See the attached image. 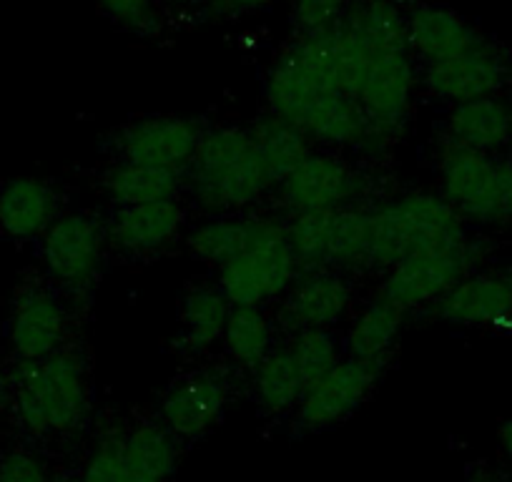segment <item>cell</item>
I'll use <instances>...</instances> for the list:
<instances>
[{"instance_id": "cell-1", "label": "cell", "mask_w": 512, "mask_h": 482, "mask_svg": "<svg viewBox=\"0 0 512 482\" xmlns=\"http://www.w3.org/2000/svg\"><path fill=\"white\" fill-rule=\"evenodd\" d=\"M264 93L272 113L287 118L309 139L337 146L367 141L362 106L334 86L317 51L299 38L267 73Z\"/></svg>"}, {"instance_id": "cell-2", "label": "cell", "mask_w": 512, "mask_h": 482, "mask_svg": "<svg viewBox=\"0 0 512 482\" xmlns=\"http://www.w3.org/2000/svg\"><path fill=\"white\" fill-rule=\"evenodd\" d=\"M13 415L31 437L81 430L91 415L81 357L71 349H58L41 362H21L13 375Z\"/></svg>"}, {"instance_id": "cell-3", "label": "cell", "mask_w": 512, "mask_h": 482, "mask_svg": "<svg viewBox=\"0 0 512 482\" xmlns=\"http://www.w3.org/2000/svg\"><path fill=\"white\" fill-rule=\"evenodd\" d=\"M189 186L201 209L224 214L254 204L274 181L249 131L224 126L201 139L189 164Z\"/></svg>"}, {"instance_id": "cell-4", "label": "cell", "mask_w": 512, "mask_h": 482, "mask_svg": "<svg viewBox=\"0 0 512 482\" xmlns=\"http://www.w3.org/2000/svg\"><path fill=\"white\" fill-rule=\"evenodd\" d=\"M462 216L445 196L410 194L372 211L369 269H387L412 257L462 239Z\"/></svg>"}, {"instance_id": "cell-5", "label": "cell", "mask_w": 512, "mask_h": 482, "mask_svg": "<svg viewBox=\"0 0 512 482\" xmlns=\"http://www.w3.org/2000/svg\"><path fill=\"white\" fill-rule=\"evenodd\" d=\"M299 274L297 257L287 239V226L267 221L262 236L244 254L219 267V284L231 307H262L287 294Z\"/></svg>"}, {"instance_id": "cell-6", "label": "cell", "mask_w": 512, "mask_h": 482, "mask_svg": "<svg viewBox=\"0 0 512 482\" xmlns=\"http://www.w3.org/2000/svg\"><path fill=\"white\" fill-rule=\"evenodd\" d=\"M477 259H480V247L467 236L430 252L412 254L387 272L382 299L405 312L422 304H435L457 282L470 277Z\"/></svg>"}, {"instance_id": "cell-7", "label": "cell", "mask_w": 512, "mask_h": 482, "mask_svg": "<svg viewBox=\"0 0 512 482\" xmlns=\"http://www.w3.org/2000/svg\"><path fill=\"white\" fill-rule=\"evenodd\" d=\"M417 71L410 51H379L374 53L357 103L367 116V141L364 146L392 144L400 136L410 111Z\"/></svg>"}, {"instance_id": "cell-8", "label": "cell", "mask_w": 512, "mask_h": 482, "mask_svg": "<svg viewBox=\"0 0 512 482\" xmlns=\"http://www.w3.org/2000/svg\"><path fill=\"white\" fill-rule=\"evenodd\" d=\"M422 83L432 96L450 103L500 96L512 83V56L495 41L482 43L450 61L422 66Z\"/></svg>"}, {"instance_id": "cell-9", "label": "cell", "mask_w": 512, "mask_h": 482, "mask_svg": "<svg viewBox=\"0 0 512 482\" xmlns=\"http://www.w3.org/2000/svg\"><path fill=\"white\" fill-rule=\"evenodd\" d=\"M440 179L445 199L462 219L502 224L497 161L447 139L440 149Z\"/></svg>"}, {"instance_id": "cell-10", "label": "cell", "mask_w": 512, "mask_h": 482, "mask_svg": "<svg viewBox=\"0 0 512 482\" xmlns=\"http://www.w3.org/2000/svg\"><path fill=\"white\" fill-rule=\"evenodd\" d=\"M377 380L379 370L357 359L337 362L327 375L304 390L297 405V427L304 432H319L347 420L372 395Z\"/></svg>"}, {"instance_id": "cell-11", "label": "cell", "mask_w": 512, "mask_h": 482, "mask_svg": "<svg viewBox=\"0 0 512 482\" xmlns=\"http://www.w3.org/2000/svg\"><path fill=\"white\" fill-rule=\"evenodd\" d=\"M229 390L231 380L224 367H204L179 377L161 397V425L176 440H196L219 420Z\"/></svg>"}, {"instance_id": "cell-12", "label": "cell", "mask_w": 512, "mask_h": 482, "mask_svg": "<svg viewBox=\"0 0 512 482\" xmlns=\"http://www.w3.org/2000/svg\"><path fill=\"white\" fill-rule=\"evenodd\" d=\"M204 131L196 121L179 116H151L118 131L116 149L121 161L184 171L196 156Z\"/></svg>"}, {"instance_id": "cell-13", "label": "cell", "mask_w": 512, "mask_h": 482, "mask_svg": "<svg viewBox=\"0 0 512 482\" xmlns=\"http://www.w3.org/2000/svg\"><path fill=\"white\" fill-rule=\"evenodd\" d=\"M106 231L86 214H68L43 234V262L53 279L71 289H86L96 279Z\"/></svg>"}, {"instance_id": "cell-14", "label": "cell", "mask_w": 512, "mask_h": 482, "mask_svg": "<svg viewBox=\"0 0 512 482\" xmlns=\"http://www.w3.org/2000/svg\"><path fill=\"white\" fill-rule=\"evenodd\" d=\"M359 184V174L347 161L329 154H309L279 184V199L292 214L342 209L359 194Z\"/></svg>"}, {"instance_id": "cell-15", "label": "cell", "mask_w": 512, "mask_h": 482, "mask_svg": "<svg viewBox=\"0 0 512 482\" xmlns=\"http://www.w3.org/2000/svg\"><path fill=\"white\" fill-rule=\"evenodd\" d=\"M68 319L61 302L46 287L28 284L16 294L8 342L21 362H41L61 349Z\"/></svg>"}, {"instance_id": "cell-16", "label": "cell", "mask_w": 512, "mask_h": 482, "mask_svg": "<svg viewBox=\"0 0 512 482\" xmlns=\"http://www.w3.org/2000/svg\"><path fill=\"white\" fill-rule=\"evenodd\" d=\"M490 38L445 6H415L407 13V46L422 66L450 61L475 51Z\"/></svg>"}, {"instance_id": "cell-17", "label": "cell", "mask_w": 512, "mask_h": 482, "mask_svg": "<svg viewBox=\"0 0 512 482\" xmlns=\"http://www.w3.org/2000/svg\"><path fill=\"white\" fill-rule=\"evenodd\" d=\"M181 224H184V209L176 199L116 206L108 219L106 239L121 254L144 257L164 249L179 234Z\"/></svg>"}, {"instance_id": "cell-18", "label": "cell", "mask_w": 512, "mask_h": 482, "mask_svg": "<svg viewBox=\"0 0 512 482\" xmlns=\"http://www.w3.org/2000/svg\"><path fill=\"white\" fill-rule=\"evenodd\" d=\"M352 304V284L337 269H312L284 294L282 322L297 329H329Z\"/></svg>"}, {"instance_id": "cell-19", "label": "cell", "mask_w": 512, "mask_h": 482, "mask_svg": "<svg viewBox=\"0 0 512 482\" xmlns=\"http://www.w3.org/2000/svg\"><path fill=\"white\" fill-rule=\"evenodd\" d=\"M435 314L452 324H510L512 292L505 274H470L435 302Z\"/></svg>"}, {"instance_id": "cell-20", "label": "cell", "mask_w": 512, "mask_h": 482, "mask_svg": "<svg viewBox=\"0 0 512 482\" xmlns=\"http://www.w3.org/2000/svg\"><path fill=\"white\" fill-rule=\"evenodd\" d=\"M447 139L492 156L512 144V103L500 96L457 103L447 118Z\"/></svg>"}, {"instance_id": "cell-21", "label": "cell", "mask_w": 512, "mask_h": 482, "mask_svg": "<svg viewBox=\"0 0 512 482\" xmlns=\"http://www.w3.org/2000/svg\"><path fill=\"white\" fill-rule=\"evenodd\" d=\"M58 196L48 181L36 176L11 179L0 189V229L11 239H36L53 226Z\"/></svg>"}, {"instance_id": "cell-22", "label": "cell", "mask_w": 512, "mask_h": 482, "mask_svg": "<svg viewBox=\"0 0 512 482\" xmlns=\"http://www.w3.org/2000/svg\"><path fill=\"white\" fill-rule=\"evenodd\" d=\"M229 314L231 302L219 287L199 284V287L189 289L184 304H181V332L174 342L176 352L199 357L206 349L214 347L216 339L224 337Z\"/></svg>"}, {"instance_id": "cell-23", "label": "cell", "mask_w": 512, "mask_h": 482, "mask_svg": "<svg viewBox=\"0 0 512 482\" xmlns=\"http://www.w3.org/2000/svg\"><path fill=\"white\" fill-rule=\"evenodd\" d=\"M402 322H405V309L395 307L382 297L374 299L354 317L352 329L347 334L349 359L382 370L397 337H400Z\"/></svg>"}, {"instance_id": "cell-24", "label": "cell", "mask_w": 512, "mask_h": 482, "mask_svg": "<svg viewBox=\"0 0 512 482\" xmlns=\"http://www.w3.org/2000/svg\"><path fill=\"white\" fill-rule=\"evenodd\" d=\"M246 131H249L251 141H254L256 151L262 156L274 184H282L312 154V146H309L312 139L302 129L289 124L287 118L277 116V113L256 118L251 129Z\"/></svg>"}, {"instance_id": "cell-25", "label": "cell", "mask_w": 512, "mask_h": 482, "mask_svg": "<svg viewBox=\"0 0 512 482\" xmlns=\"http://www.w3.org/2000/svg\"><path fill=\"white\" fill-rule=\"evenodd\" d=\"M123 455L139 482H171L179 467V440L161 422H144L123 435Z\"/></svg>"}, {"instance_id": "cell-26", "label": "cell", "mask_w": 512, "mask_h": 482, "mask_svg": "<svg viewBox=\"0 0 512 482\" xmlns=\"http://www.w3.org/2000/svg\"><path fill=\"white\" fill-rule=\"evenodd\" d=\"M101 184L116 206L149 204V201L174 199L181 186V171L118 161L101 176Z\"/></svg>"}, {"instance_id": "cell-27", "label": "cell", "mask_w": 512, "mask_h": 482, "mask_svg": "<svg viewBox=\"0 0 512 482\" xmlns=\"http://www.w3.org/2000/svg\"><path fill=\"white\" fill-rule=\"evenodd\" d=\"M251 390L256 405L267 415L294 410L304 395V380L294 365L289 347H277L251 370Z\"/></svg>"}, {"instance_id": "cell-28", "label": "cell", "mask_w": 512, "mask_h": 482, "mask_svg": "<svg viewBox=\"0 0 512 482\" xmlns=\"http://www.w3.org/2000/svg\"><path fill=\"white\" fill-rule=\"evenodd\" d=\"M269 219H214L206 224L196 226L189 234L191 254L199 257L206 264L231 262L234 257L244 254L246 249L262 236L264 226Z\"/></svg>"}, {"instance_id": "cell-29", "label": "cell", "mask_w": 512, "mask_h": 482, "mask_svg": "<svg viewBox=\"0 0 512 482\" xmlns=\"http://www.w3.org/2000/svg\"><path fill=\"white\" fill-rule=\"evenodd\" d=\"M221 339L231 362L249 372L274 349V329L262 307H231Z\"/></svg>"}, {"instance_id": "cell-30", "label": "cell", "mask_w": 512, "mask_h": 482, "mask_svg": "<svg viewBox=\"0 0 512 482\" xmlns=\"http://www.w3.org/2000/svg\"><path fill=\"white\" fill-rule=\"evenodd\" d=\"M287 347L304 380V390L339 362L337 337L329 329H297Z\"/></svg>"}, {"instance_id": "cell-31", "label": "cell", "mask_w": 512, "mask_h": 482, "mask_svg": "<svg viewBox=\"0 0 512 482\" xmlns=\"http://www.w3.org/2000/svg\"><path fill=\"white\" fill-rule=\"evenodd\" d=\"M86 482H139L134 470L128 467L123 455V435H103L98 445L93 447L88 465L83 470Z\"/></svg>"}, {"instance_id": "cell-32", "label": "cell", "mask_w": 512, "mask_h": 482, "mask_svg": "<svg viewBox=\"0 0 512 482\" xmlns=\"http://www.w3.org/2000/svg\"><path fill=\"white\" fill-rule=\"evenodd\" d=\"M352 0H292V18L297 33H314L329 28L344 16Z\"/></svg>"}, {"instance_id": "cell-33", "label": "cell", "mask_w": 512, "mask_h": 482, "mask_svg": "<svg viewBox=\"0 0 512 482\" xmlns=\"http://www.w3.org/2000/svg\"><path fill=\"white\" fill-rule=\"evenodd\" d=\"M111 21L126 26L131 31H154L159 16H156L154 0H93Z\"/></svg>"}, {"instance_id": "cell-34", "label": "cell", "mask_w": 512, "mask_h": 482, "mask_svg": "<svg viewBox=\"0 0 512 482\" xmlns=\"http://www.w3.org/2000/svg\"><path fill=\"white\" fill-rule=\"evenodd\" d=\"M0 482H53L48 465L31 450H8L0 457Z\"/></svg>"}, {"instance_id": "cell-35", "label": "cell", "mask_w": 512, "mask_h": 482, "mask_svg": "<svg viewBox=\"0 0 512 482\" xmlns=\"http://www.w3.org/2000/svg\"><path fill=\"white\" fill-rule=\"evenodd\" d=\"M497 184H500L502 224H512V159L497 161Z\"/></svg>"}, {"instance_id": "cell-36", "label": "cell", "mask_w": 512, "mask_h": 482, "mask_svg": "<svg viewBox=\"0 0 512 482\" xmlns=\"http://www.w3.org/2000/svg\"><path fill=\"white\" fill-rule=\"evenodd\" d=\"M272 3L274 0H214L211 11L219 13V16H236V13L272 6Z\"/></svg>"}, {"instance_id": "cell-37", "label": "cell", "mask_w": 512, "mask_h": 482, "mask_svg": "<svg viewBox=\"0 0 512 482\" xmlns=\"http://www.w3.org/2000/svg\"><path fill=\"white\" fill-rule=\"evenodd\" d=\"M497 440H500L502 455H505V460L512 465V420L502 422L500 430H497Z\"/></svg>"}, {"instance_id": "cell-38", "label": "cell", "mask_w": 512, "mask_h": 482, "mask_svg": "<svg viewBox=\"0 0 512 482\" xmlns=\"http://www.w3.org/2000/svg\"><path fill=\"white\" fill-rule=\"evenodd\" d=\"M53 482H86V480H83V475H63Z\"/></svg>"}, {"instance_id": "cell-39", "label": "cell", "mask_w": 512, "mask_h": 482, "mask_svg": "<svg viewBox=\"0 0 512 482\" xmlns=\"http://www.w3.org/2000/svg\"><path fill=\"white\" fill-rule=\"evenodd\" d=\"M475 482H510V480H505V477H495V475H482L477 477Z\"/></svg>"}, {"instance_id": "cell-40", "label": "cell", "mask_w": 512, "mask_h": 482, "mask_svg": "<svg viewBox=\"0 0 512 482\" xmlns=\"http://www.w3.org/2000/svg\"><path fill=\"white\" fill-rule=\"evenodd\" d=\"M179 3H186V6H199V3H214V0H179Z\"/></svg>"}, {"instance_id": "cell-41", "label": "cell", "mask_w": 512, "mask_h": 482, "mask_svg": "<svg viewBox=\"0 0 512 482\" xmlns=\"http://www.w3.org/2000/svg\"><path fill=\"white\" fill-rule=\"evenodd\" d=\"M505 282H507V287H510V292H512V264L507 267V272H505Z\"/></svg>"}]
</instances>
